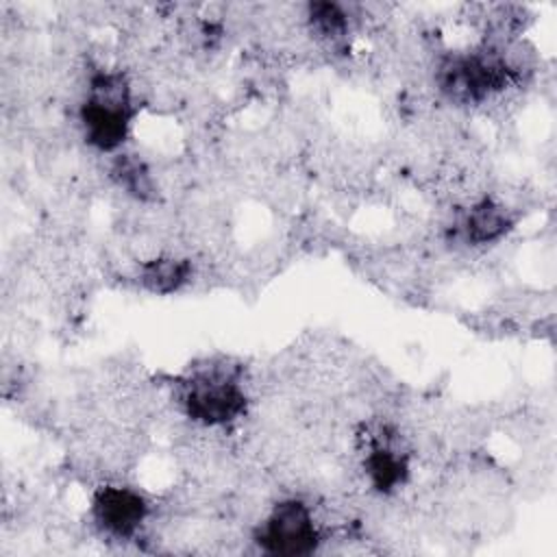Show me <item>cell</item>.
Returning <instances> with one entry per match:
<instances>
[{"label": "cell", "instance_id": "cell-1", "mask_svg": "<svg viewBox=\"0 0 557 557\" xmlns=\"http://www.w3.org/2000/svg\"><path fill=\"white\" fill-rule=\"evenodd\" d=\"M91 89L94 96L81 111L85 137L100 150H113L124 141L131 124L126 89L115 76H100Z\"/></svg>", "mask_w": 557, "mask_h": 557}, {"label": "cell", "instance_id": "cell-10", "mask_svg": "<svg viewBox=\"0 0 557 557\" xmlns=\"http://www.w3.org/2000/svg\"><path fill=\"white\" fill-rule=\"evenodd\" d=\"M311 20H313V26L318 28V33L324 37L335 39V37L344 35V30H346L344 13L335 4H329V2L311 4Z\"/></svg>", "mask_w": 557, "mask_h": 557}, {"label": "cell", "instance_id": "cell-9", "mask_svg": "<svg viewBox=\"0 0 557 557\" xmlns=\"http://www.w3.org/2000/svg\"><path fill=\"white\" fill-rule=\"evenodd\" d=\"M113 172H115L120 185H124L135 196L146 198L152 191L150 176H148L146 168L141 165V161H137L133 157H120Z\"/></svg>", "mask_w": 557, "mask_h": 557}, {"label": "cell", "instance_id": "cell-4", "mask_svg": "<svg viewBox=\"0 0 557 557\" xmlns=\"http://www.w3.org/2000/svg\"><path fill=\"white\" fill-rule=\"evenodd\" d=\"M507 81V67L496 59L463 57L444 67V89L455 100H481Z\"/></svg>", "mask_w": 557, "mask_h": 557}, {"label": "cell", "instance_id": "cell-3", "mask_svg": "<svg viewBox=\"0 0 557 557\" xmlns=\"http://www.w3.org/2000/svg\"><path fill=\"white\" fill-rule=\"evenodd\" d=\"M187 413L202 424H224L235 420L244 407L242 389L224 379H200L191 383L185 396Z\"/></svg>", "mask_w": 557, "mask_h": 557}, {"label": "cell", "instance_id": "cell-2", "mask_svg": "<svg viewBox=\"0 0 557 557\" xmlns=\"http://www.w3.org/2000/svg\"><path fill=\"white\" fill-rule=\"evenodd\" d=\"M257 542L274 555H307L318 544V531L307 505L285 500L261 524Z\"/></svg>", "mask_w": 557, "mask_h": 557}, {"label": "cell", "instance_id": "cell-5", "mask_svg": "<svg viewBox=\"0 0 557 557\" xmlns=\"http://www.w3.org/2000/svg\"><path fill=\"white\" fill-rule=\"evenodd\" d=\"M94 516L104 531L126 537L144 522L146 503L128 487H102L94 498Z\"/></svg>", "mask_w": 557, "mask_h": 557}, {"label": "cell", "instance_id": "cell-7", "mask_svg": "<svg viewBox=\"0 0 557 557\" xmlns=\"http://www.w3.org/2000/svg\"><path fill=\"white\" fill-rule=\"evenodd\" d=\"M189 274V263L178 259H152L141 268V281L150 292L170 294L178 289Z\"/></svg>", "mask_w": 557, "mask_h": 557}, {"label": "cell", "instance_id": "cell-8", "mask_svg": "<svg viewBox=\"0 0 557 557\" xmlns=\"http://www.w3.org/2000/svg\"><path fill=\"white\" fill-rule=\"evenodd\" d=\"M507 226H509V220H507V213L503 211V207L492 205L487 200L483 205L474 207L466 222L468 237L476 244L498 239L507 231Z\"/></svg>", "mask_w": 557, "mask_h": 557}, {"label": "cell", "instance_id": "cell-6", "mask_svg": "<svg viewBox=\"0 0 557 557\" xmlns=\"http://www.w3.org/2000/svg\"><path fill=\"white\" fill-rule=\"evenodd\" d=\"M368 474L376 490H394L407 476V463L387 446H374L366 461Z\"/></svg>", "mask_w": 557, "mask_h": 557}]
</instances>
